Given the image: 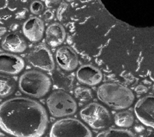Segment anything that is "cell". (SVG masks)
Wrapping results in <instances>:
<instances>
[{
  "instance_id": "cell-1",
  "label": "cell",
  "mask_w": 154,
  "mask_h": 137,
  "mask_svg": "<svg viewBox=\"0 0 154 137\" xmlns=\"http://www.w3.org/2000/svg\"><path fill=\"white\" fill-rule=\"evenodd\" d=\"M45 107L29 98L17 97L0 104V129L17 137H39L48 127Z\"/></svg>"
},
{
  "instance_id": "cell-2",
  "label": "cell",
  "mask_w": 154,
  "mask_h": 137,
  "mask_svg": "<svg viewBox=\"0 0 154 137\" xmlns=\"http://www.w3.org/2000/svg\"><path fill=\"white\" fill-rule=\"evenodd\" d=\"M98 99L114 110L125 109L134 103L135 96L131 89L115 83H105L97 89Z\"/></svg>"
},
{
  "instance_id": "cell-3",
  "label": "cell",
  "mask_w": 154,
  "mask_h": 137,
  "mask_svg": "<svg viewBox=\"0 0 154 137\" xmlns=\"http://www.w3.org/2000/svg\"><path fill=\"white\" fill-rule=\"evenodd\" d=\"M51 81L49 77L42 72L29 70L23 72L19 79V88L24 94L39 98L49 91Z\"/></svg>"
},
{
  "instance_id": "cell-4",
  "label": "cell",
  "mask_w": 154,
  "mask_h": 137,
  "mask_svg": "<svg viewBox=\"0 0 154 137\" xmlns=\"http://www.w3.org/2000/svg\"><path fill=\"white\" fill-rule=\"evenodd\" d=\"M46 103L49 113L56 118L72 115L77 110V104L74 98L62 90L52 92Z\"/></svg>"
},
{
  "instance_id": "cell-5",
  "label": "cell",
  "mask_w": 154,
  "mask_h": 137,
  "mask_svg": "<svg viewBox=\"0 0 154 137\" xmlns=\"http://www.w3.org/2000/svg\"><path fill=\"white\" fill-rule=\"evenodd\" d=\"M51 137H91L90 130L79 119L66 118L55 121L50 130Z\"/></svg>"
},
{
  "instance_id": "cell-6",
  "label": "cell",
  "mask_w": 154,
  "mask_h": 137,
  "mask_svg": "<svg viewBox=\"0 0 154 137\" xmlns=\"http://www.w3.org/2000/svg\"><path fill=\"white\" fill-rule=\"evenodd\" d=\"M79 115L86 124L95 130L106 128L111 121L108 110L97 103H90L86 105L80 110Z\"/></svg>"
},
{
  "instance_id": "cell-7",
  "label": "cell",
  "mask_w": 154,
  "mask_h": 137,
  "mask_svg": "<svg viewBox=\"0 0 154 137\" xmlns=\"http://www.w3.org/2000/svg\"><path fill=\"white\" fill-rule=\"evenodd\" d=\"M28 62L34 68L50 72L55 68V62L50 49L44 44L34 46L28 55Z\"/></svg>"
},
{
  "instance_id": "cell-8",
  "label": "cell",
  "mask_w": 154,
  "mask_h": 137,
  "mask_svg": "<svg viewBox=\"0 0 154 137\" xmlns=\"http://www.w3.org/2000/svg\"><path fill=\"white\" fill-rule=\"evenodd\" d=\"M138 119L146 126L154 129V95H147L138 100L134 106Z\"/></svg>"
},
{
  "instance_id": "cell-9",
  "label": "cell",
  "mask_w": 154,
  "mask_h": 137,
  "mask_svg": "<svg viewBox=\"0 0 154 137\" xmlns=\"http://www.w3.org/2000/svg\"><path fill=\"white\" fill-rule=\"evenodd\" d=\"M25 66L20 57L11 53H0V72L15 75L20 73Z\"/></svg>"
},
{
  "instance_id": "cell-10",
  "label": "cell",
  "mask_w": 154,
  "mask_h": 137,
  "mask_svg": "<svg viewBox=\"0 0 154 137\" xmlns=\"http://www.w3.org/2000/svg\"><path fill=\"white\" fill-rule=\"evenodd\" d=\"M55 59L58 65L66 71L74 70L78 65L76 53L68 46H63L57 49L55 53Z\"/></svg>"
},
{
  "instance_id": "cell-11",
  "label": "cell",
  "mask_w": 154,
  "mask_h": 137,
  "mask_svg": "<svg viewBox=\"0 0 154 137\" xmlns=\"http://www.w3.org/2000/svg\"><path fill=\"white\" fill-rule=\"evenodd\" d=\"M22 31L24 36L31 42L40 41L44 34L45 24L42 19L33 16L25 21L22 25Z\"/></svg>"
},
{
  "instance_id": "cell-12",
  "label": "cell",
  "mask_w": 154,
  "mask_h": 137,
  "mask_svg": "<svg viewBox=\"0 0 154 137\" xmlns=\"http://www.w3.org/2000/svg\"><path fill=\"white\" fill-rule=\"evenodd\" d=\"M103 78L101 71L91 65L80 66L76 71V78L81 83L93 86L100 83Z\"/></svg>"
},
{
  "instance_id": "cell-13",
  "label": "cell",
  "mask_w": 154,
  "mask_h": 137,
  "mask_svg": "<svg viewBox=\"0 0 154 137\" xmlns=\"http://www.w3.org/2000/svg\"><path fill=\"white\" fill-rule=\"evenodd\" d=\"M1 45L4 50L14 53H23L27 47L23 38L15 33H9L5 36L1 41Z\"/></svg>"
},
{
  "instance_id": "cell-14",
  "label": "cell",
  "mask_w": 154,
  "mask_h": 137,
  "mask_svg": "<svg viewBox=\"0 0 154 137\" xmlns=\"http://www.w3.org/2000/svg\"><path fill=\"white\" fill-rule=\"evenodd\" d=\"M45 33L46 41L52 47H56L62 44L66 36L64 28L58 22H54L49 25L47 27Z\"/></svg>"
},
{
  "instance_id": "cell-15",
  "label": "cell",
  "mask_w": 154,
  "mask_h": 137,
  "mask_svg": "<svg viewBox=\"0 0 154 137\" xmlns=\"http://www.w3.org/2000/svg\"><path fill=\"white\" fill-rule=\"evenodd\" d=\"M15 87V83L11 77L0 74V98L10 96L13 93Z\"/></svg>"
},
{
  "instance_id": "cell-16",
  "label": "cell",
  "mask_w": 154,
  "mask_h": 137,
  "mask_svg": "<svg viewBox=\"0 0 154 137\" xmlns=\"http://www.w3.org/2000/svg\"><path fill=\"white\" fill-rule=\"evenodd\" d=\"M114 119L116 126L126 128L132 126L134 121V117L131 112L123 110L117 113L114 116Z\"/></svg>"
},
{
  "instance_id": "cell-17",
  "label": "cell",
  "mask_w": 154,
  "mask_h": 137,
  "mask_svg": "<svg viewBox=\"0 0 154 137\" xmlns=\"http://www.w3.org/2000/svg\"><path fill=\"white\" fill-rule=\"evenodd\" d=\"M97 137H134L130 130L122 129H110L103 130L97 135Z\"/></svg>"
},
{
  "instance_id": "cell-18",
  "label": "cell",
  "mask_w": 154,
  "mask_h": 137,
  "mask_svg": "<svg viewBox=\"0 0 154 137\" xmlns=\"http://www.w3.org/2000/svg\"><path fill=\"white\" fill-rule=\"evenodd\" d=\"M74 95L76 99L82 103L88 101L92 98V92L90 89L84 86H78L74 90Z\"/></svg>"
},
{
  "instance_id": "cell-19",
  "label": "cell",
  "mask_w": 154,
  "mask_h": 137,
  "mask_svg": "<svg viewBox=\"0 0 154 137\" xmlns=\"http://www.w3.org/2000/svg\"><path fill=\"white\" fill-rule=\"evenodd\" d=\"M44 9V5L43 3L39 1H34L31 2L29 10L31 13L37 15L40 14L41 13H42L43 10Z\"/></svg>"
},
{
  "instance_id": "cell-20",
  "label": "cell",
  "mask_w": 154,
  "mask_h": 137,
  "mask_svg": "<svg viewBox=\"0 0 154 137\" xmlns=\"http://www.w3.org/2000/svg\"><path fill=\"white\" fill-rule=\"evenodd\" d=\"M67 4L66 2H61L59 5L57 10V18L59 21H61L63 18V14L67 8Z\"/></svg>"
},
{
  "instance_id": "cell-21",
  "label": "cell",
  "mask_w": 154,
  "mask_h": 137,
  "mask_svg": "<svg viewBox=\"0 0 154 137\" xmlns=\"http://www.w3.org/2000/svg\"><path fill=\"white\" fill-rule=\"evenodd\" d=\"M147 91V89L146 87L143 86V85H138L135 88V91L138 94H142L144 93H146Z\"/></svg>"
},
{
  "instance_id": "cell-22",
  "label": "cell",
  "mask_w": 154,
  "mask_h": 137,
  "mask_svg": "<svg viewBox=\"0 0 154 137\" xmlns=\"http://www.w3.org/2000/svg\"><path fill=\"white\" fill-rule=\"evenodd\" d=\"M60 2V0H46L45 4L48 7H51L58 4Z\"/></svg>"
},
{
  "instance_id": "cell-23",
  "label": "cell",
  "mask_w": 154,
  "mask_h": 137,
  "mask_svg": "<svg viewBox=\"0 0 154 137\" xmlns=\"http://www.w3.org/2000/svg\"><path fill=\"white\" fill-rule=\"evenodd\" d=\"M53 16H54L53 13L51 11H49V10L46 11L45 12V13H44V15H43L45 19L46 20V21L51 20L52 19V18H53Z\"/></svg>"
},
{
  "instance_id": "cell-24",
  "label": "cell",
  "mask_w": 154,
  "mask_h": 137,
  "mask_svg": "<svg viewBox=\"0 0 154 137\" xmlns=\"http://www.w3.org/2000/svg\"><path fill=\"white\" fill-rule=\"evenodd\" d=\"M6 31V30L4 27H0V35L3 34Z\"/></svg>"
},
{
  "instance_id": "cell-25",
  "label": "cell",
  "mask_w": 154,
  "mask_h": 137,
  "mask_svg": "<svg viewBox=\"0 0 154 137\" xmlns=\"http://www.w3.org/2000/svg\"><path fill=\"white\" fill-rule=\"evenodd\" d=\"M67 2H72V1H75V0H66Z\"/></svg>"
},
{
  "instance_id": "cell-26",
  "label": "cell",
  "mask_w": 154,
  "mask_h": 137,
  "mask_svg": "<svg viewBox=\"0 0 154 137\" xmlns=\"http://www.w3.org/2000/svg\"><path fill=\"white\" fill-rule=\"evenodd\" d=\"M152 89H153V91L154 92V84H153V87H152Z\"/></svg>"
}]
</instances>
